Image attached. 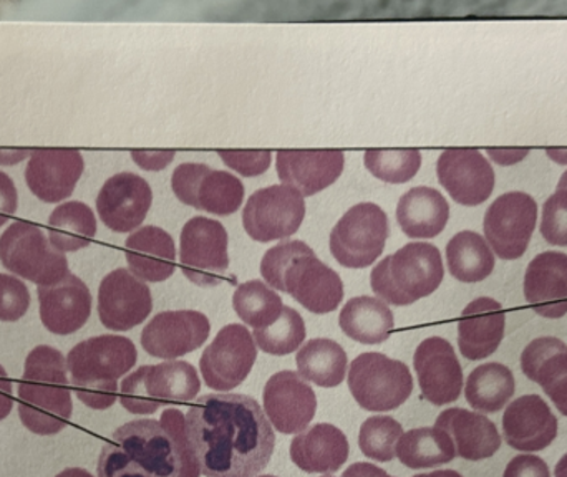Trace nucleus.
I'll use <instances>...</instances> for the list:
<instances>
[{
  "mask_svg": "<svg viewBox=\"0 0 567 477\" xmlns=\"http://www.w3.org/2000/svg\"><path fill=\"white\" fill-rule=\"evenodd\" d=\"M506 313L492 297H480L463 310L458 322V349L470 362L488 359L505 339Z\"/></svg>",
  "mask_w": 567,
  "mask_h": 477,
  "instance_id": "nucleus-25",
  "label": "nucleus"
},
{
  "mask_svg": "<svg viewBox=\"0 0 567 477\" xmlns=\"http://www.w3.org/2000/svg\"><path fill=\"white\" fill-rule=\"evenodd\" d=\"M281 292L289 293L309 312L323 315L333 312L342 302L343 283L339 273L310 249L297 257L284 272Z\"/></svg>",
  "mask_w": 567,
  "mask_h": 477,
  "instance_id": "nucleus-17",
  "label": "nucleus"
},
{
  "mask_svg": "<svg viewBox=\"0 0 567 477\" xmlns=\"http://www.w3.org/2000/svg\"><path fill=\"white\" fill-rule=\"evenodd\" d=\"M125 259L143 282H165L175 272V240L158 226H143L126 239Z\"/></svg>",
  "mask_w": 567,
  "mask_h": 477,
  "instance_id": "nucleus-29",
  "label": "nucleus"
},
{
  "mask_svg": "<svg viewBox=\"0 0 567 477\" xmlns=\"http://www.w3.org/2000/svg\"><path fill=\"white\" fill-rule=\"evenodd\" d=\"M152 310V290L128 269H116L103 277L99 287V317L105 329L128 332L142 325Z\"/></svg>",
  "mask_w": 567,
  "mask_h": 477,
  "instance_id": "nucleus-14",
  "label": "nucleus"
},
{
  "mask_svg": "<svg viewBox=\"0 0 567 477\" xmlns=\"http://www.w3.org/2000/svg\"><path fill=\"white\" fill-rule=\"evenodd\" d=\"M445 277L442 253L429 242H410L370 273L372 290L390 305L405 307L432 295Z\"/></svg>",
  "mask_w": 567,
  "mask_h": 477,
  "instance_id": "nucleus-5",
  "label": "nucleus"
},
{
  "mask_svg": "<svg viewBox=\"0 0 567 477\" xmlns=\"http://www.w3.org/2000/svg\"><path fill=\"white\" fill-rule=\"evenodd\" d=\"M258 359L255 336L241 323L219 330L199 360L203 379L216 392H231L243 385Z\"/></svg>",
  "mask_w": 567,
  "mask_h": 477,
  "instance_id": "nucleus-12",
  "label": "nucleus"
},
{
  "mask_svg": "<svg viewBox=\"0 0 567 477\" xmlns=\"http://www.w3.org/2000/svg\"><path fill=\"white\" fill-rule=\"evenodd\" d=\"M120 403L133 415H153L158 412L145 388V366L126 376L120 385Z\"/></svg>",
  "mask_w": 567,
  "mask_h": 477,
  "instance_id": "nucleus-47",
  "label": "nucleus"
},
{
  "mask_svg": "<svg viewBox=\"0 0 567 477\" xmlns=\"http://www.w3.org/2000/svg\"><path fill=\"white\" fill-rule=\"evenodd\" d=\"M163 428L169 433L173 443H175L176 453L183 465V476L185 477H199L202 476V468L196 462L195 452H193L192 443H189L188 428H186V415H183L179 409L169 408L163 412L159 418Z\"/></svg>",
  "mask_w": 567,
  "mask_h": 477,
  "instance_id": "nucleus-44",
  "label": "nucleus"
},
{
  "mask_svg": "<svg viewBox=\"0 0 567 477\" xmlns=\"http://www.w3.org/2000/svg\"><path fill=\"white\" fill-rule=\"evenodd\" d=\"M548 156L558 165L567 166V149H548Z\"/></svg>",
  "mask_w": 567,
  "mask_h": 477,
  "instance_id": "nucleus-56",
  "label": "nucleus"
},
{
  "mask_svg": "<svg viewBox=\"0 0 567 477\" xmlns=\"http://www.w3.org/2000/svg\"><path fill=\"white\" fill-rule=\"evenodd\" d=\"M349 442L337 426L320 423L297 435L290 443V459L306 473L330 475L349 458Z\"/></svg>",
  "mask_w": 567,
  "mask_h": 477,
  "instance_id": "nucleus-30",
  "label": "nucleus"
},
{
  "mask_svg": "<svg viewBox=\"0 0 567 477\" xmlns=\"http://www.w3.org/2000/svg\"><path fill=\"white\" fill-rule=\"evenodd\" d=\"M66 359L49 345L27 355L19 383V416L29 432L52 436L63 432L72 418L73 403Z\"/></svg>",
  "mask_w": 567,
  "mask_h": 477,
  "instance_id": "nucleus-2",
  "label": "nucleus"
},
{
  "mask_svg": "<svg viewBox=\"0 0 567 477\" xmlns=\"http://www.w3.org/2000/svg\"><path fill=\"white\" fill-rule=\"evenodd\" d=\"M212 323L196 310H168L150 320L142 332V346L155 359H179L205 345Z\"/></svg>",
  "mask_w": 567,
  "mask_h": 477,
  "instance_id": "nucleus-15",
  "label": "nucleus"
},
{
  "mask_svg": "<svg viewBox=\"0 0 567 477\" xmlns=\"http://www.w3.org/2000/svg\"><path fill=\"white\" fill-rule=\"evenodd\" d=\"M423 398L435 406L456 402L463 392V370L455 349L442 336L423 340L413 356Z\"/></svg>",
  "mask_w": 567,
  "mask_h": 477,
  "instance_id": "nucleus-19",
  "label": "nucleus"
},
{
  "mask_svg": "<svg viewBox=\"0 0 567 477\" xmlns=\"http://www.w3.org/2000/svg\"><path fill=\"white\" fill-rule=\"evenodd\" d=\"M396 458L410 469H429L449 465L456 458L455 443L439 426L403 433L396 443Z\"/></svg>",
  "mask_w": 567,
  "mask_h": 477,
  "instance_id": "nucleus-36",
  "label": "nucleus"
},
{
  "mask_svg": "<svg viewBox=\"0 0 567 477\" xmlns=\"http://www.w3.org/2000/svg\"><path fill=\"white\" fill-rule=\"evenodd\" d=\"M55 477H95L92 476V473L86 471V469L82 468H69L65 471L60 473Z\"/></svg>",
  "mask_w": 567,
  "mask_h": 477,
  "instance_id": "nucleus-57",
  "label": "nucleus"
},
{
  "mask_svg": "<svg viewBox=\"0 0 567 477\" xmlns=\"http://www.w3.org/2000/svg\"><path fill=\"white\" fill-rule=\"evenodd\" d=\"M542 236L551 246L567 247V189H558L543 206Z\"/></svg>",
  "mask_w": 567,
  "mask_h": 477,
  "instance_id": "nucleus-46",
  "label": "nucleus"
},
{
  "mask_svg": "<svg viewBox=\"0 0 567 477\" xmlns=\"http://www.w3.org/2000/svg\"><path fill=\"white\" fill-rule=\"evenodd\" d=\"M389 235L385 211L373 203H360L333 226L330 252L347 269H365L382 256Z\"/></svg>",
  "mask_w": 567,
  "mask_h": 477,
  "instance_id": "nucleus-8",
  "label": "nucleus"
},
{
  "mask_svg": "<svg viewBox=\"0 0 567 477\" xmlns=\"http://www.w3.org/2000/svg\"><path fill=\"white\" fill-rule=\"evenodd\" d=\"M363 162L380 182L403 185L420 172L422 153L419 149H369Z\"/></svg>",
  "mask_w": 567,
  "mask_h": 477,
  "instance_id": "nucleus-40",
  "label": "nucleus"
},
{
  "mask_svg": "<svg viewBox=\"0 0 567 477\" xmlns=\"http://www.w3.org/2000/svg\"><path fill=\"white\" fill-rule=\"evenodd\" d=\"M99 229L95 212L89 205L66 201L56 206L47 221V238L60 252H79L93 242Z\"/></svg>",
  "mask_w": 567,
  "mask_h": 477,
  "instance_id": "nucleus-34",
  "label": "nucleus"
},
{
  "mask_svg": "<svg viewBox=\"0 0 567 477\" xmlns=\"http://www.w3.org/2000/svg\"><path fill=\"white\" fill-rule=\"evenodd\" d=\"M558 189H567V169L563 173L561 179H559Z\"/></svg>",
  "mask_w": 567,
  "mask_h": 477,
  "instance_id": "nucleus-60",
  "label": "nucleus"
},
{
  "mask_svg": "<svg viewBox=\"0 0 567 477\" xmlns=\"http://www.w3.org/2000/svg\"><path fill=\"white\" fill-rule=\"evenodd\" d=\"M446 266L460 282H482L495 270V252L478 232L462 231L446 246Z\"/></svg>",
  "mask_w": 567,
  "mask_h": 477,
  "instance_id": "nucleus-37",
  "label": "nucleus"
},
{
  "mask_svg": "<svg viewBox=\"0 0 567 477\" xmlns=\"http://www.w3.org/2000/svg\"><path fill=\"white\" fill-rule=\"evenodd\" d=\"M440 185L462 206L483 205L495 189L492 163L478 149H446L436 163Z\"/></svg>",
  "mask_w": 567,
  "mask_h": 477,
  "instance_id": "nucleus-18",
  "label": "nucleus"
},
{
  "mask_svg": "<svg viewBox=\"0 0 567 477\" xmlns=\"http://www.w3.org/2000/svg\"><path fill=\"white\" fill-rule=\"evenodd\" d=\"M349 388L367 412H392L412 395L413 379L405 363L369 352L350 363Z\"/></svg>",
  "mask_w": 567,
  "mask_h": 477,
  "instance_id": "nucleus-7",
  "label": "nucleus"
},
{
  "mask_svg": "<svg viewBox=\"0 0 567 477\" xmlns=\"http://www.w3.org/2000/svg\"><path fill=\"white\" fill-rule=\"evenodd\" d=\"M172 188L183 205L215 216L233 215L245 201L241 179L202 163L179 165L173 172Z\"/></svg>",
  "mask_w": 567,
  "mask_h": 477,
  "instance_id": "nucleus-10",
  "label": "nucleus"
},
{
  "mask_svg": "<svg viewBox=\"0 0 567 477\" xmlns=\"http://www.w3.org/2000/svg\"><path fill=\"white\" fill-rule=\"evenodd\" d=\"M503 477H551V471L545 459L532 453H523L508 463Z\"/></svg>",
  "mask_w": 567,
  "mask_h": 477,
  "instance_id": "nucleus-49",
  "label": "nucleus"
},
{
  "mask_svg": "<svg viewBox=\"0 0 567 477\" xmlns=\"http://www.w3.org/2000/svg\"><path fill=\"white\" fill-rule=\"evenodd\" d=\"M30 309L25 282L12 273H0V322H19Z\"/></svg>",
  "mask_w": 567,
  "mask_h": 477,
  "instance_id": "nucleus-45",
  "label": "nucleus"
},
{
  "mask_svg": "<svg viewBox=\"0 0 567 477\" xmlns=\"http://www.w3.org/2000/svg\"><path fill=\"white\" fill-rule=\"evenodd\" d=\"M259 477H276V476H259Z\"/></svg>",
  "mask_w": 567,
  "mask_h": 477,
  "instance_id": "nucleus-62",
  "label": "nucleus"
},
{
  "mask_svg": "<svg viewBox=\"0 0 567 477\" xmlns=\"http://www.w3.org/2000/svg\"><path fill=\"white\" fill-rule=\"evenodd\" d=\"M523 290L526 302L538 315L563 319L567 313V253H538L526 269Z\"/></svg>",
  "mask_w": 567,
  "mask_h": 477,
  "instance_id": "nucleus-24",
  "label": "nucleus"
},
{
  "mask_svg": "<svg viewBox=\"0 0 567 477\" xmlns=\"http://www.w3.org/2000/svg\"><path fill=\"white\" fill-rule=\"evenodd\" d=\"M555 477H567V453L556 465Z\"/></svg>",
  "mask_w": 567,
  "mask_h": 477,
  "instance_id": "nucleus-59",
  "label": "nucleus"
},
{
  "mask_svg": "<svg viewBox=\"0 0 567 477\" xmlns=\"http://www.w3.org/2000/svg\"><path fill=\"white\" fill-rule=\"evenodd\" d=\"M145 388L156 409L166 405H183L198 396L202 390L198 372L188 362L169 360L145 366Z\"/></svg>",
  "mask_w": 567,
  "mask_h": 477,
  "instance_id": "nucleus-33",
  "label": "nucleus"
},
{
  "mask_svg": "<svg viewBox=\"0 0 567 477\" xmlns=\"http://www.w3.org/2000/svg\"><path fill=\"white\" fill-rule=\"evenodd\" d=\"M310 247L302 240H284L278 246L269 249L261 260V276L271 289L281 290L284 272L290 263L309 252Z\"/></svg>",
  "mask_w": 567,
  "mask_h": 477,
  "instance_id": "nucleus-43",
  "label": "nucleus"
},
{
  "mask_svg": "<svg viewBox=\"0 0 567 477\" xmlns=\"http://www.w3.org/2000/svg\"><path fill=\"white\" fill-rule=\"evenodd\" d=\"M342 477H393L386 475V471H383L382 468L375 465H369V463H355V465L350 466L349 469H346Z\"/></svg>",
  "mask_w": 567,
  "mask_h": 477,
  "instance_id": "nucleus-54",
  "label": "nucleus"
},
{
  "mask_svg": "<svg viewBox=\"0 0 567 477\" xmlns=\"http://www.w3.org/2000/svg\"><path fill=\"white\" fill-rule=\"evenodd\" d=\"M339 325L349 339L379 345L392 335L395 319L390 307L377 297H355L343 305Z\"/></svg>",
  "mask_w": 567,
  "mask_h": 477,
  "instance_id": "nucleus-32",
  "label": "nucleus"
},
{
  "mask_svg": "<svg viewBox=\"0 0 567 477\" xmlns=\"http://www.w3.org/2000/svg\"><path fill=\"white\" fill-rule=\"evenodd\" d=\"M99 477H185L169 433L156 419L120 426L102 448Z\"/></svg>",
  "mask_w": 567,
  "mask_h": 477,
  "instance_id": "nucleus-3",
  "label": "nucleus"
},
{
  "mask_svg": "<svg viewBox=\"0 0 567 477\" xmlns=\"http://www.w3.org/2000/svg\"><path fill=\"white\" fill-rule=\"evenodd\" d=\"M262 400L266 416L282 435L303 432L316 416L317 398L312 386L299 373L289 370L269 379Z\"/></svg>",
  "mask_w": 567,
  "mask_h": 477,
  "instance_id": "nucleus-21",
  "label": "nucleus"
},
{
  "mask_svg": "<svg viewBox=\"0 0 567 477\" xmlns=\"http://www.w3.org/2000/svg\"><path fill=\"white\" fill-rule=\"evenodd\" d=\"M346 166V156L337 149L323 152H279L276 156V169L282 185L292 186L293 189L306 196L332 186Z\"/></svg>",
  "mask_w": 567,
  "mask_h": 477,
  "instance_id": "nucleus-26",
  "label": "nucleus"
},
{
  "mask_svg": "<svg viewBox=\"0 0 567 477\" xmlns=\"http://www.w3.org/2000/svg\"><path fill=\"white\" fill-rule=\"evenodd\" d=\"M402 435V425L392 416H372L360 426L359 446L367 458L389 463L396 456V443Z\"/></svg>",
  "mask_w": 567,
  "mask_h": 477,
  "instance_id": "nucleus-42",
  "label": "nucleus"
},
{
  "mask_svg": "<svg viewBox=\"0 0 567 477\" xmlns=\"http://www.w3.org/2000/svg\"><path fill=\"white\" fill-rule=\"evenodd\" d=\"M306 218V199L292 186L259 189L246 203L243 226L258 242L284 240L299 231Z\"/></svg>",
  "mask_w": 567,
  "mask_h": 477,
  "instance_id": "nucleus-11",
  "label": "nucleus"
},
{
  "mask_svg": "<svg viewBox=\"0 0 567 477\" xmlns=\"http://www.w3.org/2000/svg\"><path fill=\"white\" fill-rule=\"evenodd\" d=\"M138 360L135 343L122 335L83 340L66 355V370L76 398L92 409H109L118 398V380Z\"/></svg>",
  "mask_w": 567,
  "mask_h": 477,
  "instance_id": "nucleus-4",
  "label": "nucleus"
},
{
  "mask_svg": "<svg viewBox=\"0 0 567 477\" xmlns=\"http://www.w3.org/2000/svg\"><path fill=\"white\" fill-rule=\"evenodd\" d=\"M19 208V193L12 179L0 173V221L9 222Z\"/></svg>",
  "mask_w": 567,
  "mask_h": 477,
  "instance_id": "nucleus-50",
  "label": "nucleus"
},
{
  "mask_svg": "<svg viewBox=\"0 0 567 477\" xmlns=\"http://www.w3.org/2000/svg\"><path fill=\"white\" fill-rule=\"evenodd\" d=\"M13 408L12 382L6 369L0 365V422L10 415Z\"/></svg>",
  "mask_w": 567,
  "mask_h": 477,
  "instance_id": "nucleus-53",
  "label": "nucleus"
},
{
  "mask_svg": "<svg viewBox=\"0 0 567 477\" xmlns=\"http://www.w3.org/2000/svg\"><path fill=\"white\" fill-rule=\"evenodd\" d=\"M559 423L539 395H525L506 406L503 439L516 452L538 453L558 438Z\"/></svg>",
  "mask_w": 567,
  "mask_h": 477,
  "instance_id": "nucleus-22",
  "label": "nucleus"
},
{
  "mask_svg": "<svg viewBox=\"0 0 567 477\" xmlns=\"http://www.w3.org/2000/svg\"><path fill=\"white\" fill-rule=\"evenodd\" d=\"M186 428L205 477H256L275 453L271 422L251 396H202L186 413Z\"/></svg>",
  "mask_w": 567,
  "mask_h": 477,
  "instance_id": "nucleus-1",
  "label": "nucleus"
},
{
  "mask_svg": "<svg viewBox=\"0 0 567 477\" xmlns=\"http://www.w3.org/2000/svg\"><path fill=\"white\" fill-rule=\"evenodd\" d=\"M415 477H463L460 473L452 471V469H442V471L429 473V475H419Z\"/></svg>",
  "mask_w": 567,
  "mask_h": 477,
  "instance_id": "nucleus-58",
  "label": "nucleus"
},
{
  "mask_svg": "<svg viewBox=\"0 0 567 477\" xmlns=\"http://www.w3.org/2000/svg\"><path fill=\"white\" fill-rule=\"evenodd\" d=\"M233 307L239 319L255 330L271 326L284 310L281 297L261 280L241 283L233 295Z\"/></svg>",
  "mask_w": 567,
  "mask_h": 477,
  "instance_id": "nucleus-39",
  "label": "nucleus"
},
{
  "mask_svg": "<svg viewBox=\"0 0 567 477\" xmlns=\"http://www.w3.org/2000/svg\"><path fill=\"white\" fill-rule=\"evenodd\" d=\"M450 205L439 189L419 186L400 198L396 221L410 239H433L445 231Z\"/></svg>",
  "mask_w": 567,
  "mask_h": 477,
  "instance_id": "nucleus-31",
  "label": "nucleus"
},
{
  "mask_svg": "<svg viewBox=\"0 0 567 477\" xmlns=\"http://www.w3.org/2000/svg\"><path fill=\"white\" fill-rule=\"evenodd\" d=\"M153 205L152 186L135 173H118L106 179L96 196L100 221L116 235L135 232Z\"/></svg>",
  "mask_w": 567,
  "mask_h": 477,
  "instance_id": "nucleus-16",
  "label": "nucleus"
},
{
  "mask_svg": "<svg viewBox=\"0 0 567 477\" xmlns=\"http://www.w3.org/2000/svg\"><path fill=\"white\" fill-rule=\"evenodd\" d=\"M327 477H332V476H327Z\"/></svg>",
  "mask_w": 567,
  "mask_h": 477,
  "instance_id": "nucleus-63",
  "label": "nucleus"
},
{
  "mask_svg": "<svg viewBox=\"0 0 567 477\" xmlns=\"http://www.w3.org/2000/svg\"><path fill=\"white\" fill-rule=\"evenodd\" d=\"M299 375L322 388H336L346 379V350L329 339H313L302 345L296 356Z\"/></svg>",
  "mask_w": 567,
  "mask_h": 477,
  "instance_id": "nucleus-38",
  "label": "nucleus"
},
{
  "mask_svg": "<svg viewBox=\"0 0 567 477\" xmlns=\"http://www.w3.org/2000/svg\"><path fill=\"white\" fill-rule=\"evenodd\" d=\"M175 152H132L133 162L145 169V172H162L166 166L172 165L175 159Z\"/></svg>",
  "mask_w": 567,
  "mask_h": 477,
  "instance_id": "nucleus-51",
  "label": "nucleus"
},
{
  "mask_svg": "<svg viewBox=\"0 0 567 477\" xmlns=\"http://www.w3.org/2000/svg\"><path fill=\"white\" fill-rule=\"evenodd\" d=\"M229 238L225 226L215 219H189L179 240L183 273L198 286H216L229 269Z\"/></svg>",
  "mask_w": 567,
  "mask_h": 477,
  "instance_id": "nucleus-13",
  "label": "nucleus"
},
{
  "mask_svg": "<svg viewBox=\"0 0 567 477\" xmlns=\"http://www.w3.org/2000/svg\"><path fill=\"white\" fill-rule=\"evenodd\" d=\"M32 152L29 149H0V166H16L29 162Z\"/></svg>",
  "mask_w": 567,
  "mask_h": 477,
  "instance_id": "nucleus-55",
  "label": "nucleus"
},
{
  "mask_svg": "<svg viewBox=\"0 0 567 477\" xmlns=\"http://www.w3.org/2000/svg\"><path fill=\"white\" fill-rule=\"evenodd\" d=\"M228 168L239 173L245 178L265 175L271 168V152H236V149H221L218 152Z\"/></svg>",
  "mask_w": 567,
  "mask_h": 477,
  "instance_id": "nucleus-48",
  "label": "nucleus"
},
{
  "mask_svg": "<svg viewBox=\"0 0 567 477\" xmlns=\"http://www.w3.org/2000/svg\"><path fill=\"white\" fill-rule=\"evenodd\" d=\"M516 380L508 366L498 362L476 366L465 383V398L475 412L498 413L509 405Z\"/></svg>",
  "mask_w": 567,
  "mask_h": 477,
  "instance_id": "nucleus-35",
  "label": "nucleus"
},
{
  "mask_svg": "<svg viewBox=\"0 0 567 477\" xmlns=\"http://www.w3.org/2000/svg\"><path fill=\"white\" fill-rule=\"evenodd\" d=\"M0 262L9 273L37 287L53 286L70 273L65 253L50 243L39 226L25 221L12 222L0 236Z\"/></svg>",
  "mask_w": 567,
  "mask_h": 477,
  "instance_id": "nucleus-6",
  "label": "nucleus"
},
{
  "mask_svg": "<svg viewBox=\"0 0 567 477\" xmlns=\"http://www.w3.org/2000/svg\"><path fill=\"white\" fill-rule=\"evenodd\" d=\"M526 379L538 383L567 418V345L556 336H539L522 353Z\"/></svg>",
  "mask_w": 567,
  "mask_h": 477,
  "instance_id": "nucleus-27",
  "label": "nucleus"
},
{
  "mask_svg": "<svg viewBox=\"0 0 567 477\" xmlns=\"http://www.w3.org/2000/svg\"><path fill=\"white\" fill-rule=\"evenodd\" d=\"M538 225V203L528 193L512 191L496 198L483 219L486 242L495 256L516 260L525 256Z\"/></svg>",
  "mask_w": 567,
  "mask_h": 477,
  "instance_id": "nucleus-9",
  "label": "nucleus"
},
{
  "mask_svg": "<svg viewBox=\"0 0 567 477\" xmlns=\"http://www.w3.org/2000/svg\"><path fill=\"white\" fill-rule=\"evenodd\" d=\"M2 226H6V222L0 221V229H2Z\"/></svg>",
  "mask_w": 567,
  "mask_h": 477,
  "instance_id": "nucleus-61",
  "label": "nucleus"
},
{
  "mask_svg": "<svg viewBox=\"0 0 567 477\" xmlns=\"http://www.w3.org/2000/svg\"><path fill=\"white\" fill-rule=\"evenodd\" d=\"M488 156L499 166H513L522 163L529 155V149L526 148H503V149H488Z\"/></svg>",
  "mask_w": 567,
  "mask_h": 477,
  "instance_id": "nucleus-52",
  "label": "nucleus"
},
{
  "mask_svg": "<svg viewBox=\"0 0 567 477\" xmlns=\"http://www.w3.org/2000/svg\"><path fill=\"white\" fill-rule=\"evenodd\" d=\"M85 172V159L76 149H33L25 166V183L33 196L47 205H59L75 191Z\"/></svg>",
  "mask_w": 567,
  "mask_h": 477,
  "instance_id": "nucleus-20",
  "label": "nucleus"
},
{
  "mask_svg": "<svg viewBox=\"0 0 567 477\" xmlns=\"http://www.w3.org/2000/svg\"><path fill=\"white\" fill-rule=\"evenodd\" d=\"M256 345L269 355L284 356L296 352L306 340V323L297 310L284 305L281 317L265 330H255Z\"/></svg>",
  "mask_w": 567,
  "mask_h": 477,
  "instance_id": "nucleus-41",
  "label": "nucleus"
},
{
  "mask_svg": "<svg viewBox=\"0 0 567 477\" xmlns=\"http://www.w3.org/2000/svg\"><path fill=\"white\" fill-rule=\"evenodd\" d=\"M39 313L43 326L53 335L79 332L92 315V292L75 273L49 287H37Z\"/></svg>",
  "mask_w": 567,
  "mask_h": 477,
  "instance_id": "nucleus-23",
  "label": "nucleus"
},
{
  "mask_svg": "<svg viewBox=\"0 0 567 477\" xmlns=\"http://www.w3.org/2000/svg\"><path fill=\"white\" fill-rule=\"evenodd\" d=\"M435 426L452 436L456 456L466 462H483L502 448L503 438L498 428L482 413L463 408L445 409L440 413Z\"/></svg>",
  "mask_w": 567,
  "mask_h": 477,
  "instance_id": "nucleus-28",
  "label": "nucleus"
}]
</instances>
